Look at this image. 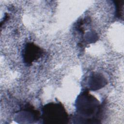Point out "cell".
<instances>
[{
  "instance_id": "cell-1",
  "label": "cell",
  "mask_w": 124,
  "mask_h": 124,
  "mask_svg": "<svg viewBox=\"0 0 124 124\" xmlns=\"http://www.w3.org/2000/svg\"><path fill=\"white\" fill-rule=\"evenodd\" d=\"M27 48V51L26 54L27 56L25 58L27 59V62H31L34 60L36 58L39 57L40 55L41 54L40 50L39 48L33 45H31V46H29Z\"/></svg>"
}]
</instances>
